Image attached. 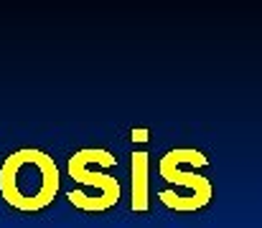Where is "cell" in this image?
Returning <instances> with one entry per match:
<instances>
[{"label": "cell", "mask_w": 262, "mask_h": 228, "mask_svg": "<svg viewBox=\"0 0 262 228\" xmlns=\"http://www.w3.org/2000/svg\"><path fill=\"white\" fill-rule=\"evenodd\" d=\"M61 190V172L49 152L23 147L0 165V198L20 213L46 211Z\"/></svg>", "instance_id": "obj_1"}, {"label": "cell", "mask_w": 262, "mask_h": 228, "mask_svg": "<svg viewBox=\"0 0 262 228\" xmlns=\"http://www.w3.org/2000/svg\"><path fill=\"white\" fill-rule=\"evenodd\" d=\"M209 165V157L193 147H176L161 157L158 172L168 183L166 190H158V200L173 213H196L211 203V183L201 172Z\"/></svg>", "instance_id": "obj_2"}, {"label": "cell", "mask_w": 262, "mask_h": 228, "mask_svg": "<svg viewBox=\"0 0 262 228\" xmlns=\"http://www.w3.org/2000/svg\"><path fill=\"white\" fill-rule=\"evenodd\" d=\"M115 165H117V157L102 147H84L69 155L67 175L79 185L77 190L67 193L69 203L84 213H104L115 208L122 198L120 180L107 172Z\"/></svg>", "instance_id": "obj_3"}, {"label": "cell", "mask_w": 262, "mask_h": 228, "mask_svg": "<svg viewBox=\"0 0 262 228\" xmlns=\"http://www.w3.org/2000/svg\"><path fill=\"white\" fill-rule=\"evenodd\" d=\"M130 175H133V198L130 206L138 213H145L150 208V190H148V152H133L130 160Z\"/></svg>", "instance_id": "obj_4"}, {"label": "cell", "mask_w": 262, "mask_h": 228, "mask_svg": "<svg viewBox=\"0 0 262 228\" xmlns=\"http://www.w3.org/2000/svg\"><path fill=\"white\" fill-rule=\"evenodd\" d=\"M145 135H148V132H145V130H138V132H135V130H133V142H145V140H148V137H145Z\"/></svg>", "instance_id": "obj_5"}]
</instances>
